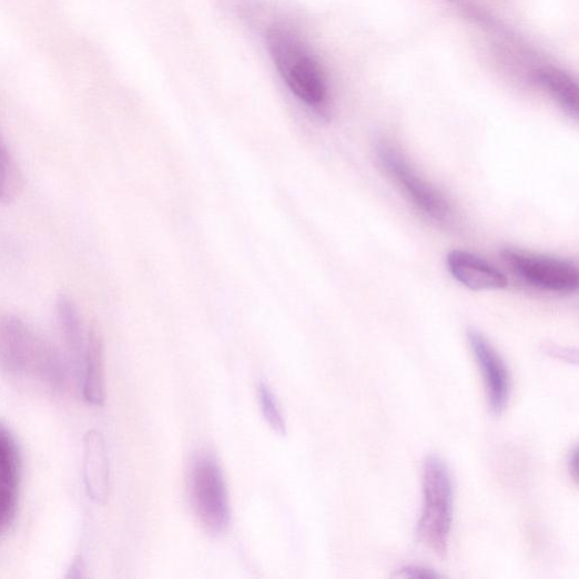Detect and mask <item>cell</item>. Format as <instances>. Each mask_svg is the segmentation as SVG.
Returning <instances> with one entry per match:
<instances>
[{
	"label": "cell",
	"mask_w": 579,
	"mask_h": 579,
	"mask_svg": "<svg viewBox=\"0 0 579 579\" xmlns=\"http://www.w3.org/2000/svg\"><path fill=\"white\" fill-rule=\"evenodd\" d=\"M84 484L87 492L98 505L105 504L110 489L109 458L104 438L98 430L84 436Z\"/></svg>",
	"instance_id": "9"
},
{
	"label": "cell",
	"mask_w": 579,
	"mask_h": 579,
	"mask_svg": "<svg viewBox=\"0 0 579 579\" xmlns=\"http://www.w3.org/2000/svg\"><path fill=\"white\" fill-rule=\"evenodd\" d=\"M267 44L275 69L290 92L312 110L323 111L328 101L327 81L299 34L275 27L268 31Z\"/></svg>",
	"instance_id": "1"
},
{
	"label": "cell",
	"mask_w": 579,
	"mask_h": 579,
	"mask_svg": "<svg viewBox=\"0 0 579 579\" xmlns=\"http://www.w3.org/2000/svg\"><path fill=\"white\" fill-rule=\"evenodd\" d=\"M260 402L263 416L273 431L280 436H285L286 426L283 415L278 408L277 400L270 386L261 383L258 387Z\"/></svg>",
	"instance_id": "14"
},
{
	"label": "cell",
	"mask_w": 579,
	"mask_h": 579,
	"mask_svg": "<svg viewBox=\"0 0 579 579\" xmlns=\"http://www.w3.org/2000/svg\"><path fill=\"white\" fill-rule=\"evenodd\" d=\"M423 494L418 537L431 552L444 557L453 524L454 489L449 469L437 455H429L424 461Z\"/></svg>",
	"instance_id": "2"
},
{
	"label": "cell",
	"mask_w": 579,
	"mask_h": 579,
	"mask_svg": "<svg viewBox=\"0 0 579 579\" xmlns=\"http://www.w3.org/2000/svg\"><path fill=\"white\" fill-rule=\"evenodd\" d=\"M20 455L11 433L0 425V535L11 527L17 512Z\"/></svg>",
	"instance_id": "8"
},
{
	"label": "cell",
	"mask_w": 579,
	"mask_h": 579,
	"mask_svg": "<svg viewBox=\"0 0 579 579\" xmlns=\"http://www.w3.org/2000/svg\"><path fill=\"white\" fill-rule=\"evenodd\" d=\"M57 312L71 352L80 362L83 360L87 338L83 336L81 316L77 305L67 295H61L57 301Z\"/></svg>",
	"instance_id": "12"
},
{
	"label": "cell",
	"mask_w": 579,
	"mask_h": 579,
	"mask_svg": "<svg viewBox=\"0 0 579 579\" xmlns=\"http://www.w3.org/2000/svg\"><path fill=\"white\" fill-rule=\"evenodd\" d=\"M21 177L3 138H0V203H11L18 195Z\"/></svg>",
	"instance_id": "13"
},
{
	"label": "cell",
	"mask_w": 579,
	"mask_h": 579,
	"mask_svg": "<svg viewBox=\"0 0 579 579\" xmlns=\"http://www.w3.org/2000/svg\"><path fill=\"white\" fill-rule=\"evenodd\" d=\"M84 570H85V567H84L82 557H78L73 561V563L69 570L68 578H81L84 576Z\"/></svg>",
	"instance_id": "16"
},
{
	"label": "cell",
	"mask_w": 579,
	"mask_h": 579,
	"mask_svg": "<svg viewBox=\"0 0 579 579\" xmlns=\"http://www.w3.org/2000/svg\"><path fill=\"white\" fill-rule=\"evenodd\" d=\"M449 274L474 292H492L508 286V278L485 258L466 251H451L446 257Z\"/></svg>",
	"instance_id": "7"
},
{
	"label": "cell",
	"mask_w": 579,
	"mask_h": 579,
	"mask_svg": "<svg viewBox=\"0 0 579 579\" xmlns=\"http://www.w3.org/2000/svg\"><path fill=\"white\" fill-rule=\"evenodd\" d=\"M468 339L484 378L488 404L500 416L508 404L511 382L509 370L492 344L478 331H470Z\"/></svg>",
	"instance_id": "6"
},
{
	"label": "cell",
	"mask_w": 579,
	"mask_h": 579,
	"mask_svg": "<svg viewBox=\"0 0 579 579\" xmlns=\"http://www.w3.org/2000/svg\"><path fill=\"white\" fill-rule=\"evenodd\" d=\"M0 136H2V135H0Z\"/></svg>",
	"instance_id": "18"
},
{
	"label": "cell",
	"mask_w": 579,
	"mask_h": 579,
	"mask_svg": "<svg viewBox=\"0 0 579 579\" xmlns=\"http://www.w3.org/2000/svg\"><path fill=\"white\" fill-rule=\"evenodd\" d=\"M190 500L194 514L211 536L222 535L230 522L226 485L216 458L203 451L192 463L189 475Z\"/></svg>",
	"instance_id": "3"
},
{
	"label": "cell",
	"mask_w": 579,
	"mask_h": 579,
	"mask_svg": "<svg viewBox=\"0 0 579 579\" xmlns=\"http://www.w3.org/2000/svg\"><path fill=\"white\" fill-rule=\"evenodd\" d=\"M83 394L85 399L96 407L104 402V363L103 342L96 325H92L85 343Z\"/></svg>",
	"instance_id": "10"
},
{
	"label": "cell",
	"mask_w": 579,
	"mask_h": 579,
	"mask_svg": "<svg viewBox=\"0 0 579 579\" xmlns=\"http://www.w3.org/2000/svg\"><path fill=\"white\" fill-rule=\"evenodd\" d=\"M537 80L570 118L578 119V88L570 75L548 68L538 72Z\"/></svg>",
	"instance_id": "11"
},
{
	"label": "cell",
	"mask_w": 579,
	"mask_h": 579,
	"mask_svg": "<svg viewBox=\"0 0 579 579\" xmlns=\"http://www.w3.org/2000/svg\"><path fill=\"white\" fill-rule=\"evenodd\" d=\"M569 473L571 474L575 481H577V449L575 448L568 459Z\"/></svg>",
	"instance_id": "17"
},
{
	"label": "cell",
	"mask_w": 579,
	"mask_h": 579,
	"mask_svg": "<svg viewBox=\"0 0 579 579\" xmlns=\"http://www.w3.org/2000/svg\"><path fill=\"white\" fill-rule=\"evenodd\" d=\"M501 257L520 280L542 292L570 295L578 290V267L569 260L515 248L504 250Z\"/></svg>",
	"instance_id": "4"
},
{
	"label": "cell",
	"mask_w": 579,
	"mask_h": 579,
	"mask_svg": "<svg viewBox=\"0 0 579 579\" xmlns=\"http://www.w3.org/2000/svg\"><path fill=\"white\" fill-rule=\"evenodd\" d=\"M395 577L399 578H437L440 577L435 570L421 566H407L397 570Z\"/></svg>",
	"instance_id": "15"
},
{
	"label": "cell",
	"mask_w": 579,
	"mask_h": 579,
	"mask_svg": "<svg viewBox=\"0 0 579 579\" xmlns=\"http://www.w3.org/2000/svg\"><path fill=\"white\" fill-rule=\"evenodd\" d=\"M376 152L388 175L414 205L433 220L443 222L449 217L451 209L447 199L425 181L395 146L379 142Z\"/></svg>",
	"instance_id": "5"
}]
</instances>
